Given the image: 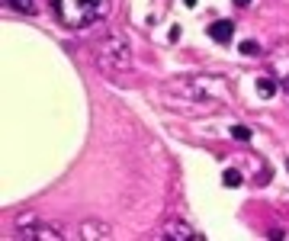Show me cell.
Instances as JSON below:
<instances>
[{"instance_id": "ba28073f", "label": "cell", "mask_w": 289, "mask_h": 241, "mask_svg": "<svg viewBox=\"0 0 289 241\" xmlns=\"http://www.w3.org/2000/svg\"><path fill=\"white\" fill-rule=\"evenodd\" d=\"M84 238H109L106 225H96V222H87L84 225Z\"/></svg>"}, {"instance_id": "7c38bea8", "label": "cell", "mask_w": 289, "mask_h": 241, "mask_svg": "<svg viewBox=\"0 0 289 241\" xmlns=\"http://www.w3.org/2000/svg\"><path fill=\"white\" fill-rule=\"evenodd\" d=\"M241 55H248V58L260 55V45H257V42H241Z\"/></svg>"}, {"instance_id": "3957f363", "label": "cell", "mask_w": 289, "mask_h": 241, "mask_svg": "<svg viewBox=\"0 0 289 241\" xmlns=\"http://www.w3.org/2000/svg\"><path fill=\"white\" fill-rule=\"evenodd\" d=\"M93 58L96 65L106 74H126L132 68V51H129V42L119 36V32H106L100 42H93Z\"/></svg>"}, {"instance_id": "30bf717a", "label": "cell", "mask_w": 289, "mask_h": 241, "mask_svg": "<svg viewBox=\"0 0 289 241\" xmlns=\"http://www.w3.org/2000/svg\"><path fill=\"white\" fill-rule=\"evenodd\" d=\"M225 187H232V190H235V187H241L244 184V180H241V174H238V170H235V167H228V170H225Z\"/></svg>"}, {"instance_id": "7a4b0ae2", "label": "cell", "mask_w": 289, "mask_h": 241, "mask_svg": "<svg viewBox=\"0 0 289 241\" xmlns=\"http://www.w3.org/2000/svg\"><path fill=\"white\" fill-rule=\"evenodd\" d=\"M48 4L68 29H87L109 13V0H48Z\"/></svg>"}, {"instance_id": "6da1fadb", "label": "cell", "mask_w": 289, "mask_h": 241, "mask_svg": "<svg viewBox=\"0 0 289 241\" xmlns=\"http://www.w3.org/2000/svg\"><path fill=\"white\" fill-rule=\"evenodd\" d=\"M228 97V84L218 81L215 74H203V77H183V81L167 84L164 100L170 109H180L187 116H203L222 106V100Z\"/></svg>"}, {"instance_id": "8992f818", "label": "cell", "mask_w": 289, "mask_h": 241, "mask_svg": "<svg viewBox=\"0 0 289 241\" xmlns=\"http://www.w3.org/2000/svg\"><path fill=\"white\" fill-rule=\"evenodd\" d=\"M209 36H212L218 45H228V42L235 39V23H232V20H218V23H212V26H209Z\"/></svg>"}, {"instance_id": "5b68a950", "label": "cell", "mask_w": 289, "mask_h": 241, "mask_svg": "<svg viewBox=\"0 0 289 241\" xmlns=\"http://www.w3.org/2000/svg\"><path fill=\"white\" fill-rule=\"evenodd\" d=\"M157 238H167V241H203L199 231H193L187 222H177V219H170L167 225L157 231Z\"/></svg>"}, {"instance_id": "52a82bcc", "label": "cell", "mask_w": 289, "mask_h": 241, "mask_svg": "<svg viewBox=\"0 0 289 241\" xmlns=\"http://www.w3.org/2000/svg\"><path fill=\"white\" fill-rule=\"evenodd\" d=\"M7 7L16 10V13H26V16L36 13V4H32V0H7Z\"/></svg>"}, {"instance_id": "277c9868", "label": "cell", "mask_w": 289, "mask_h": 241, "mask_svg": "<svg viewBox=\"0 0 289 241\" xmlns=\"http://www.w3.org/2000/svg\"><path fill=\"white\" fill-rule=\"evenodd\" d=\"M20 238H32V241H58V238H74V231H68L58 222H39L32 216H20Z\"/></svg>"}, {"instance_id": "8fae6325", "label": "cell", "mask_w": 289, "mask_h": 241, "mask_svg": "<svg viewBox=\"0 0 289 241\" xmlns=\"http://www.w3.org/2000/svg\"><path fill=\"white\" fill-rule=\"evenodd\" d=\"M232 139H238V142H251V129H248V126H232Z\"/></svg>"}, {"instance_id": "4fadbf2b", "label": "cell", "mask_w": 289, "mask_h": 241, "mask_svg": "<svg viewBox=\"0 0 289 241\" xmlns=\"http://www.w3.org/2000/svg\"><path fill=\"white\" fill-rule=\"evenodd\" d=\"M235 4H238V7H248V4H251V0H235Z\"/></svg>"}, {"instance_id": "9c48e42d", "label": "cell", "mask_w": 289, "mask_h": 241, "mask_svg": "<svg viewBox=\"0 0 289 241\" xmlns=\"http://www.w3.org/2000/svg\"><path fill=\"white\" fill-rule=\"evenodd\" d=\"M257 90H260V97H273V93H276V77H260Z\"/></svg>"}, {"instance_id": "5bb4252c", "label": "cell", "mask_w": 289, "mask_h": 241, "mask_svg": "<svg viewBox=\"0 0 289 241\" xmlns=\"http://www.w3.org/2000/svg\"><path fill=\"white\" fill-rule=\"evenodd\" d=\"M286 164H289V158H286Z\"/></svg>"}]
</instances>
